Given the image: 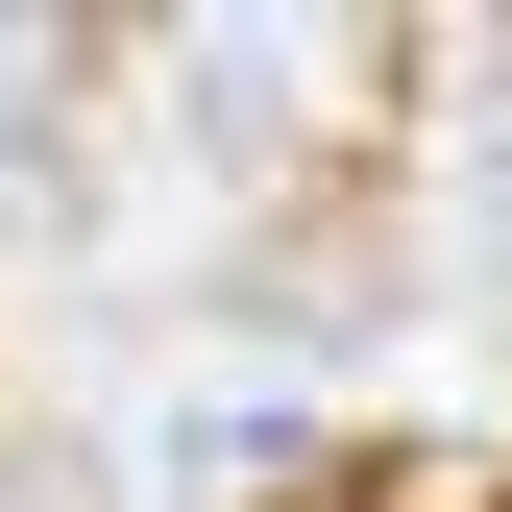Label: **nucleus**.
I'll list each match as a JSON object with an SVG mask.
<instances>
[{"mask_svg":"<svg viewBox=\"0 0 512 512\" xmlns=\"http://www.w3.org/2000/svg\"><path fill=\"white\" fill-rule=\"evenodd\" d=\"M366 512H512V439H415V464H366Z\"/></svg>","mask_w":512,"mask_h":512,"instance_id":"1","label":"nucleus"}]
</instances>
